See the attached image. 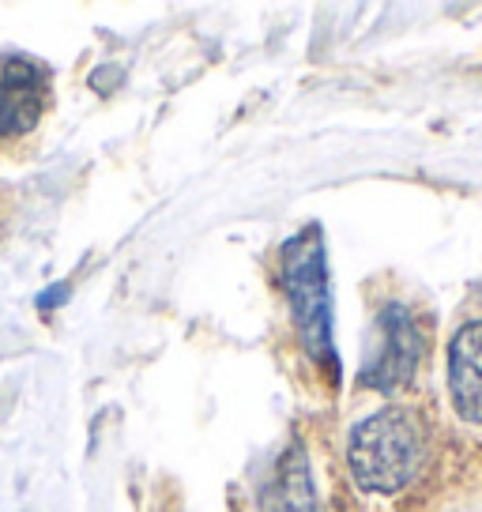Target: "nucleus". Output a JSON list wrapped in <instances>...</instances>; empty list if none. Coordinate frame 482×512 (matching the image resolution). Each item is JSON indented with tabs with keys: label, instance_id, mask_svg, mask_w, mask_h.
I'll return each instance as SVG.
<instances>
[{
	"label": "nucleus",
	"instance_id": "obj_4",
	"mask_svg": "<svg viewBox=\"0 0 482 512\" xmlns=\"http://www.w3.org/2000/svg\"><path fill=\"white\" fill-rule=\"evenodd\" d=\"M49 102V72L31 57H8L0 64V140L27 136Z\"/></svg>",
	"mask_w": 482,
	"mask_h": 512
},
{
	"label": "nucleus",
	"instance_id": "obj_2",
	"mask_svg": "<svg viewBox=\"0 0 482 512\" xmlns=\"http://www.w3.org/2000/svg\"><path fill=\"white\" fill-rule=\"evenodd\" d=\"M283 283H287L290 317L302 339V351L317 366L336 369L332 343V290H328V260H324L321 226H306L283 245Z\"/></svg>",
	"mask_w": 482,
	"mask_h": 512
},
{
	"label": "nucleus",
	"instance_id": "obj_5",
	"mask_svg": "<svg viewBox=\"0 0 482 512\" xmlns=\"http://www.w3.org/2000/svg\"><path fill=\"white\" fill-rule=\"evenodd\" d=\"M449 392L464 422L482 426V320H467L449 343Z\"/></svg>",
	"mask_w": 482,
	"mask_h": 512
},
{
	"label": "nucleus",
	"instance_id": "obj_1",
	"mask_svg": "<svg viewBox=\"0 0 482 512\" xmlns=\"http://www.w3.org/2000/svg\"><path fill=\"white\" fill-rule=\"evenodd\" d=\"M426 460V430L415 411L381 407L347 437V464L366 494H400Z\"/></svg>",
	"mask_w": 482,
	"mask_h": 512
},
{
	"label": "nucleus",
	"instance_id": "obj_6",
	"mask_svg": "<svg viewBox=\"0 0 482 512\" xmlns=\"http://www.w3.org/2000/svg\"><path fill=\"white\" fill-rule=\"evenodd\" d=\"M279 490H283V512H317V490H313V479H309V460L302 445H294L283 456Z\"/></svg>",
	"mask_w": 482,
	"mask_h": 512
},
{
	"label": "nucleus",
	"instance_id": "obj_3",
	"mask_svg": "<svg viewBox=\"0 0 482 512\" xmlns=\"http://www.w3.org/2000/svg\"><path fill=\"white\" fill-rule=\"evenodd\" d=\"M377 336H381V343H377V351L370 354V362L362 369V381L377 388V392H396L403 384H411L418 358H422V336H418L407 305L392 302L381 309Z\"/></svg>",
	"mask_w": 482,
	"mask_h": 512
}]
</instances>
